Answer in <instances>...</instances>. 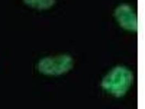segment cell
<instances>
[{"label":"cell","instance_id":"6da1fadb","mask_svg":"<svg viewBox=\"0 0 145 109\" xmlns=\"http://www.w3.org/2000/svg\"><path fill=\"white\" fill-rule=\"evenodd\" d=\"M132 73L123 67H117L106 75L102 85L105 89L113 92L121 93L125 91L132 85Z\"/></svg>","mask_w":145,"mask_h":109},{"label":"cell","instance_id":"7a4b0ae2","mask_svg":"<svg viewBox=\"0 0 145 109\" xmlns=\"http://www.w3.org/2000/svg\"><path fill=\"white\" fill-rule=\"evenodd\" d=\"M72 58L65 54L46 57L39 63L40 72L47 75H59L67 72L72 67Z\"/></svg>","mask_w":145,"mask_h":109}]
</instances>
